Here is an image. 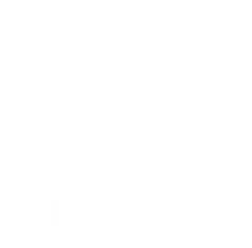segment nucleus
Returning a JSON list of instances; mask_svg holds the SVG:
<instances>
[]
</instances>
